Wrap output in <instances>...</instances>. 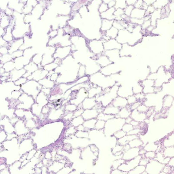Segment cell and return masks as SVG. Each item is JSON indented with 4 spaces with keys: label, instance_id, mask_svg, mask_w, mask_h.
<instances>
[{
    "label": "cell",
    "instance_id": "1",
    "mask_svg": "<svg viewBox=\"0 0 174 174\" xmlns=\"http://www.w3.org/2000/svg\"><path fill=\"white\" fill-rule=\"evenodd\" d=\"M156 1L157 0H147L145 3L148 6H150L154 4Z\"/></svg>",
    "mask_w": 174,
    "mask_h": 174
}]
</instances>
